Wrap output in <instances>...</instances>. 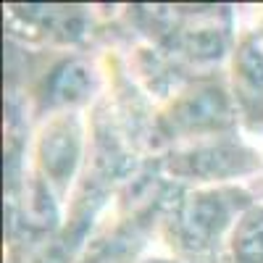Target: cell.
<instances>
[{"label":"cell","mask_w":263,"mask_h":263,"mask_svg":"<svg viewBox=\"0 0 263 263\" xmlns=\"http://www.w3.org/2000/svg\"><path fill=\"white\" fill-rule=\"evenodd\" d=\"M253 205L250 195L239 187H211L184 195L163 221L168 245L192 263L221 260L224 234Z\"/></svg>","instance_id":"1"},{"label":"cell","mask_w":263,"mask_h":263,"mask_svg":"<svg viewBox=\"0 0 263 263\" xmlns=\"http://www.w3.org/2000/svg\"><path fill=\"white\" fill-rule=\"evenodd\" d=\"M234 124V108L218 82H197L182 90L161 114L158 126L168 137H205L227 132Z\"/></svg>","instance_id":"2"},{"label":"cell","mask_w":263,"mask_h":263,"mask_svg":"<svg viewBox=\"0 0 263 263\" xmlns=\"http://www.w3.org/2000/svg\"><path fill=\"white\" fill-rule=\"evenodd\" d=\"M168 171L184 179H200V182H224L229 177H242L260 166L253 150L234 145V142H213L200 145L195 150L174 153L166 161Z\"/></svg>","instance_id":"3"},{"label":"cell","mask_w":263,"mask_h":263,"mask_svg":"<svg viewBox=\"0 0 263 263\" xmlns=\"http://www.w3.org/2000/svg\"><path fill=\"white\" fill-rule=\"evenodd\" d=\"M234 111L250 129H263V42L242 34L232 55Z\"/></svg>","instance_id":"4"},{"label":"cell","mask_w":263,"mask_h":263,"mask_svg":"<svg viewBox=\"0 0 263 263\" xmlns=\"http://www.w3.org/2000/svg\"><path fill=\"white\" fill-rule=\"evenodd\" d=\"M79 161V126L71 116H61L40 137V166L48 179L66 187Z\"/></svg>","instance_id":"5"},{"label":"cell","mask_w":263,"mask_h":263,"mask_svg":"<svg viewBox=\"0 0 263 263\" xmlns=\"http://www.w3.org/2000/svg\"><path fill=\"white\" fill-rule=\"evenodd\" d=\"M218 263H263V205L242 211L227 237V253Z\"/></svg>","instance_id":"6"},{"label":"cell","mask_w":263,"mask_h":263,"mask_svg":"<svg viewBox=\"0 0 263 263\" xmlns=\"http://www.w3.org/2000/svg\"><path fill=\"white\" fill-rule=\"evenodd\" d=\"M55 84H53V92L50 98L58 103H77L84 100V92L90 87V77H87V69H82L79 63H63L61 69L55 71Z\"/></svg>","instance_id":"7"},{"label":"cell","mask_w":263,"mask_h":263,"mask_svg":"<svg viewBox=\"0 0 263 263\" xmlns=\"http://www.w3.org/2000/svg\"><path fill=\"white\" fill-rule=\"evenodd\" d=\"M145 263H184V260H168V258H150Z\"/></svg>","instance_id":"8"}]
</instances>
